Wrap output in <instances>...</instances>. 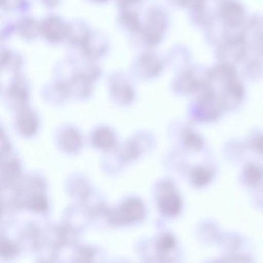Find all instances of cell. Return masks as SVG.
Returning a JSON list of instances; mask_svg holds the SVG:
<instances>
[{"mask_svg":"<svg viewBox=\"0 0 263 263\" xmlns=\"http://www.w3.org/2000/svg\"><path fill=\"white\" fill-rule=\"evenodd\" d=\"M144 209L141 201L135 199L126 201L118 212L115 213L114 221L118 224H129L142 219Z\"/></svg>","mask_w":263,"mask_h":263,"instance_id":"obj_1","label":"cell"},{"mask_svg":"<svg viewBox=\"0 0 263 263\" xmlns=\"http://www.w3.org/2000/svg\"><path fill=\"white\" fill-rule=\"evenodd\" d=\"M92 142L95 147L108 149L115 144V136L111 130L107 128H100L92 136Z\"/></svg>","mask_w":263,"mask_h":263,"instance_id":"obj_2","label":"cell"},{"mask_svg":"<svg viewBox=\"0 0 263 263\" xmlns=\"http://www.w3.org/2000/svg\"><path fill=\"white\" fill-rule=\"evenodd\" d=\"M37 124L36 117L29 110L21 114L17 120L18 128L24 135H33L36 132Z\"/></svg>","mask_w":263,"mask_h":263,"instance_id":"obj_3","label":"cell"},{"mask_svg":"<svg viewBox=\"0 0 263 263\" xmlns=\"http://www.w3.org/2000/svg\"><path fill=\"white\" fill-rule=\"evenodd\" d=\"M61 144L67 152L78 150L81 145V136L73 129H67L63 135Z\"/></svg>","mask_w":263,"mask_h":263,"instance_id":"obj_4","label":"cell"},{"mask_svg":"<svg viewBox=\"0 0 263 263\" xmlns=\"http://www.w3.org/2000/svg\"><path fill=\"white\" fill-rule=\"evenodd\" d=\"M1 244H2L1 252H2L3 255H5L7 256V255H13L14 252H16V248L12 246V244H10V243H8L7 241L4 242V241H2Z\"/></svg>","mask_w":263,"mask_h":263,"instance_id":"obj_5","label":"cell"}]
</instances>
